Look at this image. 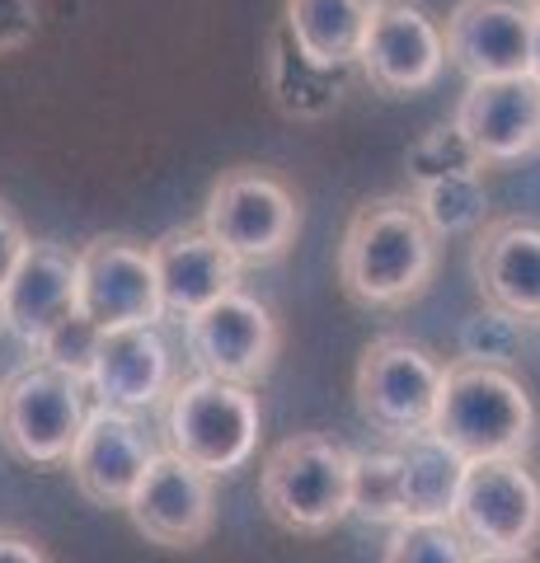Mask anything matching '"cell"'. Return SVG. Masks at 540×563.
Returning a JSON list of instances; mask_svg holds the SVG:
<instances>
[{"instance_id":"cell-3","label":"cell","mask_w":540,"mask_h":563,"mask_svg":"<svg viewBox=\"0 0 540 563\" xmlns=\"http://www.w3.org/2000/svg\"><path fill=\"white\" fill-rule=\"evenodd\" d=\"M268 517L291 536H324L353 517V451L320 432H296L264 461Z\"/></svg>"},{"instance_id":"cell-1","label":"cell","mask_w":540,"mask_h":563,"mask_svg":"<svg viewBox=\"0 0 540 563\" xmlns=\"http://www.w3.org/2000/svg\"><path fill=\"white\" fill-rule=\"evenodd\" d=\"M438 231L423 221L414 192L367 198L343 231L339 282L362 310H399L428 291L438 273Z\"/></svg>"},{"instance_id":"cell-14","label":"cell","mask_w":540,"mask_h":563,"mask_svg":"<svg viewBox=\"0 0 540 563\" xmlns=\"http://www.w3.org/2000/svg\"><path fill=\"white\" fill-rule=\"evenodd\" d=\"M447 62L465 80L531 76L527 0H461L447 20Z\"/></svg>"},{"instance_id":"cell-5","label":"cell","mask_w":540,"mask_h":563,"mask_svg":"<svg viewBox=\"0 0 540 563\" xmlns=\"http://www.w3.org/2000/svg\"><path fill=\"white\" fill-rule=\"evenodd\" d=\"M90 422V385L33 357L0 385V442L24 465H66Z\"/></svg>"},{"instance_id":"cell-28","label":"cell","mask_w":540,"mask_h":563,"mask_svg":"<svg viewBox=\"0 0 540 563\" xmlns=\"http://www.w3.org/2000/svg\"><path fill=\"white\" fill-rule=\"evenodd\" d=\"M99 339H103V329L90 320V314L76 310V314H66L62 324L47 329V339L33 347V357L47 362V366H57V372H71V376H80L85 385H90V366H95Z\"/></svg>"},{"instance_id":"cell-17","label":"cell","mask_w":540,"mask_h":563,"mask_svg":"<svg viewBox=\"0 0 540 563\" xmlns=\"http://www.w3.org/2000/svg\"><path fill=\"white\" fill-rule=\"evenodd\" d=\"M80 310V258L57 240H33L14 277L0 287V324L24 347H38L52 324Z\"/></svg>"},{"instance_id":"cell-9","label":"cell","mask_w":540,"mask_h":563,"mask_svg":"<svg viewBox=\"0 0 540 563\" xmlns=\"http://www.w3.org/2000/svg\"><path fill=\"white\" fill-rule=\"evenodd\" d=\"M456 526L475 550L531 554L540 544V479L527 461H470Z\"/></svg>"},{"instance_id":"cell-21","label":"cell","mask_w":540,"mask_h":563,"mask_svg":"<svg viewBox=\"0 0 540 563\" xmlns=\"http://www.w3.org/2000/svg\"><path fill=\"white\" fill-rule=\"evenodd\" d=\"M399 474H405V521H456L470 461L447 446L438 432L399 437Z\"/></svg>"},{"instance_id":"cell-35","label":"cell","mask_w":540,"mask_h":563,"mask_svg":"<svg viewBox=\"0 0 540 563\" xmlns=\"http://www.w3.org/2000/svg\"><path fill=\"white\" fill-rule=\"evenodd\" d=\"M536 5H540V0H536Z\"/></svg>"},{"instance_id":"cell-25","label":"cell","mask_w":540,"mask_h":563,"mask_svg":"<svg viewBox=\"0 0 540 563\" xmlns=\"http://www.w3.org/2000/svg\"><path fill=\"white\" fill-rule=\"evenodd\" d=\"M531 324L513 310H498L484 301V310L465 314L461 329H456V352L461 362H484V366H513V357L527 343Z\"/></svg>"},{"instance_id":"cell-8","label":"cell","mask_w":540,"mask_h":563,"mask_svg":"<svg viewBox=\"0 0 540 563\" xmlns=\"http://www.w3.org/2000/svg\"><path fill=\"white\" fill-rule=\"evenodd\" d=\"M277 343L283 333H277L273 310L250 291H231L194 320H184V347L198 376L258 385L273 372Z\"/></svg>"},{"instance_id":"cell-26","label":"cell","mask_w":540,"mask_h":563,"mask_svg":"<svg viewBox=\"0 0 540 563\" xmlns=\"http://www.w3.org/2000/svg\"><path fill=\"white\" fill-rule=\"evenodd\" d=\"M381 563H475V544L456 521H399Z\"/></svg>"},{"instance_id":"cell-12","label":"cell","mask_w":540,"mask_h":563,"mask_svg":"<svg viewBox=\"0 0 540 563\" xmlns=\"http://www.w3.org/2000/svg\"><path fill=\"white\" fill-rule=\"evenodd\" d=\"M357 66L381 95H418L447 66V29L414 0H376Z\"/></svg>"},{"instance_id":"cell-27","label":"cell","mask_w":540,"mask_h":563,"mask_svg":"<svg viewBox=\"0 0 540 563\" xmlns=\"http://www.w3.org/2000/svg\"><path fill=\"white\" fill-rule=\"evenodd\" d=\"M405 169H409V184L423 188V184L451 179V174L484 169V161L475 155V146L465 141V132L451 122V128H432V132H423L414 141L409 155H405Z\"/></svg>"},{"instance_id":"cell-22","label":"cell","mask_w":540,"mask_h":563,"mask_svg":"<svg viewBox=\"0 0 540 563\" xmlns=\"http://www.w3.org/2000/svg\"><path fill=\"white\" fill-rule=\"evenodd\" d=\"M376 0H287L283 24L320 66H357Z\"/></svg>"},{"instance_id":"cell-11","label":"cell","mask_w":540,"mask_h":563,"mask_svg":"<svg viewBox=\"0 0 540 563\" xmlns=\"http://www.w3.org/2000/svg\"><path fill=\"white\" fill-rule=\"evenodd\" d=\"M128 517L161 550H194V544L212 536V521H217L212 474L198 470L194 461H184L179 451L161 446L142 488L132 493Z\"/></svg>"},{"instance_id":"cell-33","label":"cell","mask_w":540,"mask_h":563,"mask_svg":"<svg viewBox=\"0 0 540 563\" xmlns=\"http://www.w3.org/2000/svg\"><path fill=\"white\" fill-rule=\"evenodd\" d=\"M475 563H531V554H498V550H475Z\"/></svg>"},{"instance_id":"cell-24","label":"cell","mask_w":540,"mask_h":563,"mask_svg":"<svg viewBox=\"0 0 540 563\" xmlns=\"http://www.w3.org/2000/svg\"><path fill=\"white\" fill-rule=\"evenodd\" d=\"M414 202L438 235H465V231H484V225H489V188H484V169L451 174V179L414 188Z\"/></svg>"},{"instance_id":"cell-23","label":"cell","mask_w":540,"mask_h":563,"mask_svg":"<svg viewBox=\"0 0 540 563\" xmlns=\"http://www.w3.org/2000/svg\"><path fill=\"white\" fill-rule=\"evenodd\" d=\"M353 517L367 526L405 521V474H399V446L381 437V446L353 451Z\"/></svg>"},{"instance_id":"cell-6","label":"cell","mask_w":540,"mask_h":563,"mask_svg":"<svg viewBox=\"0 0 540 563\" xmlns=\"http://www.w3.org/2000/svg\"><path fill=\"white\" fill-rule=\"evenodd\" d=\"M202 231L212 235L240 268H268L283 258L296 231H301V207H296L291 188L273 179L268 169L240 165L221 174L207 192L202 207Z\"/></svg>"},{"instance_id":"cell-31","label":"cell","mask_w":540,"mask_h":563,"mask_svg":"<svg viewBox=\"0 0 540 563\" xmlns=\"http://www.w3.org/2000/svg\"><path fill=\"white\" fill-rule=\"evenodd\" d=\"M0 563H47V554L20 531H0Z\"/></svg>"},{"instance_id":"cell-10","label":"cell","mask_w":540,"mask_h":563,"mask_svg":"<svg viewBox=\"0 0 540 563\" xmlns=\"http://www.w3.org/2000/svg\"><path fill=\"white\" fill-rule=\"evenodd\" d=\"M76 258H80V314H90L99 329L165 320L161 273H155L146 244L123 235H99L80 244Z\"/></svg>"},{"instance_id":"cell-18","label":"cell","mask_w":540,"mask_h":563,"mask_svg":"<svg viewBox=\"0 0 540 563\" xmlns=\"http://www.w3.org/2000/svg\"><path fill=\"white\" fill-rule=\"evenodd\" d=\"M151 258L155 273H161L165 314H179V320H194L207 306H217L221 296L240 291V273H245L202 225L165 231L151 244Z\"/></svg>"},{"instance_id":"cell-30","label":"cell","mask_w":540,"mask_h":563,"mask_svg":"<svg viewBox=\"0 0 540 563\" xmlns=\"http://www.w3.org/2000/svg\"><path fill=\"white\" fill-rule=\"evenodd\" d=\"M29 231H24V221L14 217V207L0 198V287L14 277V268L24 263V254H29Z\"/></svg>"},{"instance_id":"cell-4","label":"cell","mask_w":540,"mask_h":563,"mask_svg":"<svg viewBox=\"0 0 540 563\" xmlns=\"http://www.w3.org/2000/svg\"><path fill=\"white\" fill-rule=\"evenodd\" d=\"M258 428H264L258 399L250 385L235 380L188 376L165 399V446L212 479L250 465V455L258 451Z\"/></svg>"},{"instance_id":"cell-19","label":"cell","mask_w":540,"mask_h":563,"mask_svg":"<svg viewBox=\"0 0 540 563\" xmlns=\"http://www.w3.org/2000/svg\"><path fill=\"white\" fill-rule=\"evenodd\" d=\"M470 273L489 306L540 320V225L531 221H489L470 254Z\"/></svg>"},{"instance_id":"cell-32","label":"cell","mask_w":540,"mask_h":563,"mask_svg":"<svg viewBox=\"0 0 540 563\" xmlns=\"http://www.w3.org/2000/svg\"><path fill=\"white\" fill-rule=\"evenodd\" d=\"M531 76L540 80V5H531Z\"/></svg>"},{"instance_id":"cell-20","label":"cell","mask_w":540,"mask_h":563,"mask_svg":"<svg viewBox=\"0 0 540 563\" xmlns=\"http://www.w3.org/2000/svg\"><path fill=\"white\" fill-rule=\"evenodd\" d=\"M264 80L277 103V113L296 122H320L343 103L348 85H353V66H320L310 62L301 43L291 38V29L277 20L268 33V57H264Z\"/></svg>"},{"instance_id":"cell-13","label":"cell","mask_w":540,"mask_h":563,"mask_svg":"<svg viewBox=\"0 0 540 563\" xmlns=\"http://www.w3.org/2000/svg\"><path fill=\"white\" fill-rule=\"evenodd\" d=\"M155 451L161 446L146 437V428L136 422V413L95 404L90 422H85V432H80V442H76V451H71V461L66 465H71L76 488L95 507H123L128 512L132 493L142 488Z\"/></svg>"},{"instance_id":"cell-2","label":"cell","mask_w":540,"mask_h":563,"mask_svg":"<svg viewBox=\"0 0 540 563\" xmlns=\"http://www.w3.org/2000/svg\"><path fill=\"white\" fill-rule=\"evenodd\" d=\"M432 432L465 461H521L536 446V404L508 366L451 362Z\"/></svg>"},{"instance_id":"cell-7","label":"cell","mask_w":540,"mask_h":563,"mask_svg":"<svg viewBox=\"0 0 540 563\" xmlns=\"http://www.w3.org/2000/svg\"><path fill=\"white\" fill-rule=\"evenodd\" d=\"M442 385H447V366L428 347L399 339V333H386V339L367 343V352H362L353 395L362 418L372 422V432L386 437V442H399V437L414 432H432Z\"/></svg>"},{"instance_id":"cell-34","label":"cell","mask_w":540,"mask_h":563,"mask_svg":"<svg viewBox=\"0 0 540 563\" xmlns=\"http://www.w3.org/2000/svg\"><path fill=\"white\" fill-rule=\"evenodd\" d=\"M0 329H5V324H0Z\"/></svg>"},{"instance_id":"cell-16","label":"cell","mask_w":540,"mask_h":563,"mask_svg":"<svg viewBox=\"0 0 540 563\" xmlns=\"http://www.w3.org/2000/svg\"><path fill=\"white\" fill-rule=\"evenodd\" d=\"M456 128L475 146L484 165H508L540 151V80L536 76H503V80H470L456 103Z\"/></svg>"},{"instance_id":"cell-15","label":"cell","mask_w":540,"mask_h":563,"mask_svg":"<svg viewBox=\"0 0 540 563\" xmlns=\"http://www.w3.org/2000/svg\"><path fill=\"white\" fill-rule=\"evenodd\" d=\"M179 385L174 357L161 324H128V329H103L95 366H90V395L103 409L146 413L165 409L169 390Z\"/></svg>"},{"instance_id":"cell-29","label":"cell","mask_w":540,"mask_h":563,"mask_svg":"<svg viewBox=\"0 0 540 563\" xmlns=\"http://www.w3.org/2000/svg\"><path fill=\"white\" fill-rule=\"evenodd\" d=\"M38 38V0H0V57Z\"/></svg>"}]
</instances>
